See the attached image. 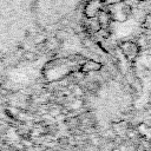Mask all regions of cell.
Returning <instances> with one entry per match:
<instances>
[{
    "label": "cell",
    "instance_id": "3",
    "mask_svg": "<svg viewBox=\"0 0 151 151\" xmlns=\"http://www.w3.org/2000/svg\"><path fill=\"white\" fill-rule=\"evenodd\" d=\"M100 2L101 0H90V2L85 7V14L88 19H93L100 11Z\"/></svg>",
    "mask_w": 151,
    "mask_h": 151
},
{
    "label": "cell",
    "instance_id": "8",
    "mask_svg": "<svg viewBox=\"0 0 151 151\" xmlns=\"http://www.w3.org/2000/svg\"><path fill=\"white\" fill-rule=\"evenodd\" d=\"M101 1H106V0H101Z\"/></svg>",
    "mask_w": 151,
    "mask_h": 151
},
{
    "label": "cell",
    "instance_id": "7",
    "mask_svg": "<svg viewBox=\"0 0 151 151\" xmlns=\"http://www.w3.org/2000/svg\"><path fill=\"white\" fill-rule=\"evenodd\" d=\"M136 1H140V2H143V1H146V0H136Z\"/></svg>",
    "mask_w": 151,
    "mask_h": 151
},
{
    "label": "cell",
    "instance_id": "6",
    "mask_svg": "<svg viewBox=\"0 0 151 151\" xmlns=\"http://www.w3.org/2000/svg\"><path fill=\"white\" fill-rule=\"evenodd\" d=\"M144 27L151 29V14H146L144 18Z\"/></svg>",
    "mask_w": 151,
    "mask_h": 151
},
{
    "label": "cell",
    "instance_id": "1",
    "mask_svg": "<svg viewBox=\"0 0 151 151\" xmlns=\"http://www.w3.org/2000/svg\"><path fill=\"white\" fill-rule=\"evenodd\" d=\"M81 64H83L81 57H70V58L57 59L46 65L44 73L50 80H57L70 73L80 71Z\"/></svg>",
    "mask_w": 151,
    "mask_h": 151
},
{
    "label": "cell",
    "instance_id": "2",
    "mask_svg": "<svg viewBox=\"0 0 151 151\" xmlns=\"http://www.w3.org/2000/svg\"><path fill=\"white\" fill-rule=\"evenodd\" d=\"M120 50H122V52L124 53V55H125L127 59H130V60H133V59L137 57L138 51H139L138 45L134 44V42H132V41L123 42V44L120 45Z\"/></svg>",
    "mask_w": 151,
    "mask_h": 151
},
{
    "label": "cell",
    "instance_id": "4",
    "mask_svg": "<svg viewBox=\"0 0 151 151\" xmlns=\"http://www.w3.org/2000/svg\"><path fill=\"white\" fill-rule=\"evenodd\" d=\"M100 64L94 61V60H87L85 63L81 64L80 67V72H92V71H98L100 70Z\"/></svg>",
    "mask_w": 151,
    "mask_h": 151
},
{
    "label": "cell",
    "instance_id": "5",
    "mask_svg": "<svg viewBox=\"0 0 151 151\" xmlns=\"http://www.w3.org/2000/svg\"><path fill=\"white\" fill-rule=\"evenodd\" d=\"M97 18H98V19H97V21L99 22L100 27H101V28H105V27L109 25V21H110L111 15H110V13H109V12L100 9V11H99V13L97 14Z\"/></svg>",
    "mask_w": 151,
    "mask_h": 151
}]
</instances>
